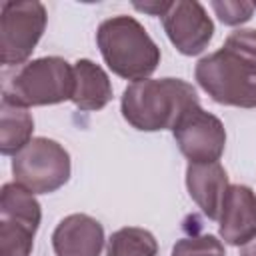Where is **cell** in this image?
Segmentation results:
<instances>
[{"label":"cell","mask_w":256,"mask_h":256,"mask_svg":"<svg viewBox=\"0 0 256 256\" xmlns=\"http://www.w3.org/2000/svg\"><path fill=\"white\" fill-rule=\"evenodd\" d=\"M194 76L214 102L256 108V30L240 28L228 34L220 50L198 60Z\"/></svg>","instance_id":"1"},{"label":"cell","mask_w":256,"mask_h":256,"mask_svg":"<svg viewBox=\"0 0 256 256\" xmlns=\"http://www.w3.org/2000/svg\"><path fill=\"white\" fill-rule=\"evenodd\" d=\"M198 102L196 88L182 78H144L124 88L120 110L132 128L158 132L172 130L180 114Z\"/></svg>","instance_id":"2"},{"label":"cell","mask_w":256,"mask_h":256,"mask_svg":"<svg viewBox=\"0 0 256 256\" xmlns=\"http://www.w3.org/2000/svg\"><path fill=\"white\" fill-rule=\"evenodd\" d=\"M96 44L108 68L124 80H144L160 64V48L132 16H112L98 26Z\"/></svg>","instance_id":"3"},{"label":"cell","mask_w":256,"mask_h":256,"mask_svg":"<svg viewBox=\"0 0 256 256\" xmlns=\"http://www.w3.org/2000/svg\"><path fill=\"white\" fill-rule=\"evenodd\" d=\"M74 66L60 56H42L4 76L2 100L22 108L50 106L72 100Z\"/></svg>","instance_id":"4"},{"label":"cell","mask_w":256,"mask_h":256,"mask_svg":"<svg viewBox=\"0 0 256 256\" xmlns=\"http://www.w3.org/2000/svg\"><path fill=\"white\" fill-rule=\"evenodd\" d=\"M70 154L52 138H32L16 156H12L14 182L32 194H50L62 188L70 178Z\"/></svg>","instance_id":"5"},{"label":"cell","mask_w":256,"mask_h":256,"mask_svg":"<svg viewBox=\"0 0 256 256\" xmlns=\"http://www.w3.org/2000/svg\"><path fill=\"white\" fill-rule=\"evenodd\" d=\"M42 220L36 196L16 182L0 192V256H30Z\"/></svg>","instance_id":"6"},{"label":"cell","mask_w":256,"mask_h":256,"mask_svg":"<svg viewBox=\"0 0 256 256\" xmlns=\"http://www.w3.org/2000/svg\"><path fill=\"white\" fill-rule=\"evenodd\" d=\"M42 2H4L0 6V62L22 66L34 52L46 28Z\"/></svg>","instance_id":"7"},{"label":"cell","mask_w":256,"mask_h":256,"mask_svg":"<svg viewBox=\"0 0 256 256\" xmlns=\"http://www.w3.org/2000/svg\"><path fill=\"white\" fill-rule=\"evenodd\" d=\"M172 136L180 152L188 158V164L218 162L226 148V130L218 116L206 112L200 102L188 106L176 124Z\"/></svg>","instance_id":"8"},{"label":"cell","mask_w":256,"mask_h":256,"mask_svg":"<svg viewBox=\"0 0 256 256\" xmlns=\"http://www.w3.org/2000/svg\"><path fill=\"white\" fill-rule=\"evenodd\" d=\"M162 26L168 40L184 56L204 52L214 34V22L206 8L196 0H176L162 16Z\"/></svg>","instance_id":"9"},{"label":"cell","mask_w":256,"mask_h":256,"mask_svg":"<svg viewBox=\"0 0 256 256\" xmlns=\"http://www.w3.org/2000/svg\"><path fill=\"white\" fill-rule=\"evenodd\" d=\"M218 232L230 246H244L256 236V194L250 186H228L220 208Z\"/></svg>","instance_id":"10"},{"label":"cell","mask_w":256,"mask_h":256,"mask_svg":"<svg viewBox=\"0 0 256 256\" xmlns=\"http://www.w3.org/2000/svg\"><path fill=\"white\" fill-rule=\"evenodd\" d=\"M56 256H100L104 248V228L88 214H70L52 232Z\"/></svg>","instance_id":"11"},{"label":"cell","mask_w":256,"mask_h":256,"mask_svg":"<svg viewBox=\"0 0 256 256\" xmlns=\"http://www.w3.org/2000/svg\"><path fill=\"white\" fill-rule=\"evenodd\" d=\"M228 186V174L220 162L188 164L186 168L188 194L204 212V216H208V220L220 218V208Z\"/></svg>","instance_id":"12"},{"label":"cell","mask_w":256,"mask_h":256,"mask_svg":"<svg viewBox=\"0 0 256 256\" xmlns=\"http://www.w3.org/2000/svg\"><path fill=\"white\" fill-rule=\"evenodd\" d=\"M112 100V84L108 74L92 60L80 58L74 62V94L76 108L92 112L102 110Z\"/></svg>","instance_id":"13"},{"label":"cell","mask_w":256,"mask_h":256,"mask_svg":"<svg viewBox=\"0 0 256 256\" xmlns=\"http://www.w3.org/2000/svg\"><path fill=\"white\" fill-rule=\"evenodd\" d=\"M34 132V118L28 108L2 100L0 106V152L4 156H16L30 140Z\"/></svg>","instance_id":"14"},{"label":"cell","mask_w":256,"mask_h":256,"mask_svg":"<svg viewBox=\"0 0 256 256\" xmlns=\"http://www.w3.org/2000/svg\"><path fill=\"white\" fill-rule=\"evenodd\" d=\"M156 254H158V242L154 234L138 226H126L112 232L106 244V256H156Z\"/></svg>","instance_id":"15"},{"label":"cell","mask_w":256,"mask_h":256,"mask_svg":"<svg viewBox=\"0 0 256 256\" xmlns=\"http://www.w3.org/2000/svg\"><path fill=\"white\" fill-rule=\"evenodd\" d=\"M172 256H226V252L214 234H192L174 244Z\"/></svg>","instance_id":"16"},{"label":"cell","mask_w":256,"mask_h":256,"mask_svg":"<svg viewBox=\"0 0 256 256\" xmlns=\"http://www.w3.org/2000/svg\"><path fill=\"white\" fill-rule=\"evenodd\" d=\"M212 10L216 12L218 20L226 26H240L252 18L254 4L250 2H238V0H214L210 2Z\"/></svg>","instance_id":"17"},{"label":"cell","mask_w":256,"mask_h":256,"mask_svg":"<svg viewBox=\"0 0 256 256\" xmlns=\"http://www.w3.org/2000/svg\"><path fill=\"white\" fill-rule=\"evenodd\" d=\"M170 4H172V2H144V4H138V2H136L134 8L140 10V12H148V14H152V16H164V14L168 12Z\"/></svg>","instance_id":"18"},{"label":"cell","mask_w":256,"mask_h":256,"mask_svg":"<svg viewBox=\"0 0 256 256\" xmlns=\"http://www.w3.org/2000/svg\"><path fill=\"white\" fill-rule=\"evenodd\" d=\"M240 256H256V236L248 240L244 246H240Z\"/></svg>","instance_id":"19"}]
</instances>
